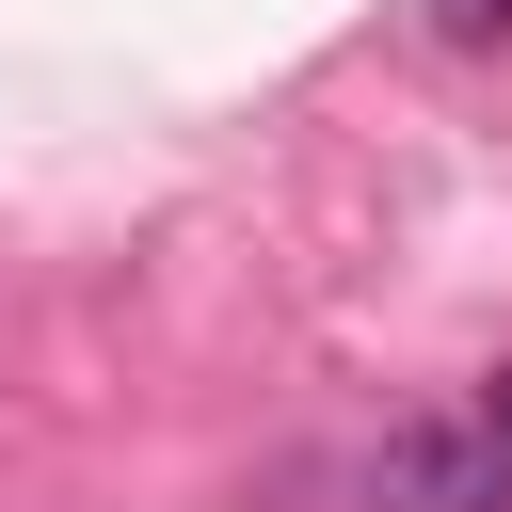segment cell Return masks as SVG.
Masks as SVG:
<instances>
[{"label": "cell", "mask_w": 512, "mask_h": 512, "mask_svg": "<svg viewBox=\"0 0 512 512\" xmlns=\"http://www.w3.org/2000/svg\"><path fill=\"white\" fill-rule=\"evenodd\" d=\"M384 512H512L496 416H400L384 432Z\"/></svg>", "instance_id": "1"}, {"label": "cell", "mask_w": 512, "mask_h": 512, "mask_svg": "<svg viewBox=\"0 0 512 512\" xmlns=\"http://www.w3.org/2000/svg\"><path fill=\"white\" fill-rule=\"evenodd\" d=\"M432 16H448L464 48H496V32H512V0H432Z\"/></svg>", "instance_id": "2"}, {"label": "cell", "mask_w": 512, "mask_h": 512, "mask_svg": "<svg viewBox=\"0 0 512 512\" xmlns=\"http://www.w3.org/2000/svg\"><path fill=\"white\" fill-rule=\"evenodd\" d=\"M480 416H496V448H512V384H496V400H480Z\"/></svg>", "instance_id": "3"}]
</instances>
